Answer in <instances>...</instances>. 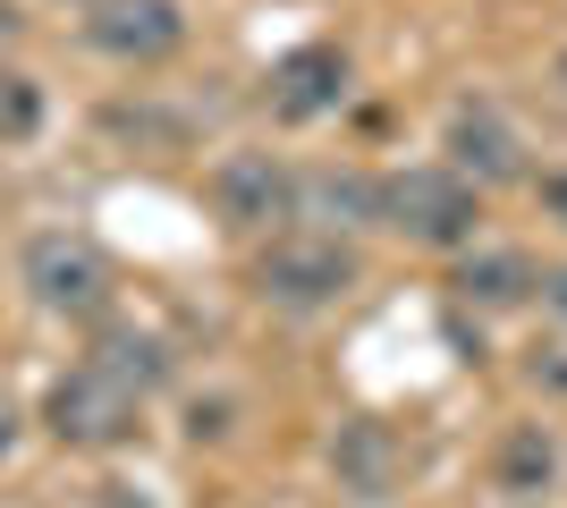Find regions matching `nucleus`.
I'll return each mask as SVG.
<instances>
[{
    "label": "nucleus",
    "instance_id": "nucleus-3",
    "mask_svg": "<svg viewBox=\"0 0 567 508\" xmlns=\"http://www.w3.org/2000/svg\"><path fill=\"white\" fill-rule=\"evenodd\" d=\"M43 424H51V440H69V449H118V440H136L144 398L127 382H111V373L85 356V364H69V373L51 382Z\"/></svg>",
    "mask_w": 567,
    "mask_h": 508
},
{
    "label": "nucleus",
    "instance_id": "nucleus-8",
    "mask_svg": "<svg viewBox=\"0 0 567 508\" xmlns=\"http://www.w3.org/2000/svg\"><path fill=\"white\" fill-rule=\"evenodd\" d=\"M339 102H348V60H339L331 43H306V51H288L280 69H271V111H280L288 127L322 120Z\"/></svg>",
    "mask_w": 567,
    "mask_h": 508
},
{
    "label": "nucleus",
    "instance_id": "nucleus-7",
    "mask_svg": "<svg viewBox=\"0 0 567 508\" xmlns=\"http://www.w3.org/2000/svg\"><path fill=\"white\" fill-rule=\"evenodd\" d=\"M85 43L127 60V69H153V60H169V51L187 43V18H178L169 0H94Z\"/></svg>",
    "mask_w": 567,
    "mask_h": 508
},
{
    "label": "nucleus",
    "instance_id": "nucleus-12",
    "mask_svg": "<svg viewBox=\"0 0 567 508\" xmlns=\"http://www.w3.org/2000/svg\"><path fill=\"white\" fill-rule=\"evenodd\" d=\"M543 289V271H534V255H517V246H499V255H466L457 263V297L466 305H525V297Z\"/></svg>",
    "mask_w": 567,
    "mask_h": 508
},
{
    "label": "nucleus",
    "instance_id": "nucleus-2",
    "mask_svg": "<svg viewBox=\"0 0 567 508\" xmlns=\"http://www.w3.org/2000/svg\"><path fill=\"white\" fill-rule=\"evenodd\" d=\"M18 271H25V297L60 322H94L102 305H111V255H102L85 229H34Z\"/></svg>",
    "mask_w": 567,
    "mask_h": 508
},
{
    "label": "nucleus",
    "instance_id": "nucleus-4",
    "mask_svg": "<svg viewBox=\"0 0 567 508\" xmlns=\"http://www.w3.org/2000/svg\"><path fill=\"white\" fill-rule=\"evenodd\" d=\"M255 289L271 297V305H288V314H322V305H339V297L355 289V255L339 238H322V229L271 238L262 263H255Z\"/></svg>",
    "mask_w": 567,
    "mask_h": 508
},
{
    "label": "nucleus",
    "instance_id": "nucleus-15",
    "mask_svg": "<svg viewBox=\"0 0 567 508\" xmlns=\"http://www.w3.org/2000/svg\"><path fill=\"white\" fill-rule=\"evenodd\" d=\"M534 382H550V390H567V348H543V356H534Z\"/></svg>",
    "mask_w": 567,
    "mask_h": 508
},
{
    "label": "nucleus",
    "instance_id": "nucleus-17",
    "mask_svg": "<svg viewBox=\"0 0 567 508\" xmlns=\"http://www.w3.org/2000/svg\"><path fill=\"white\" fill-rule=\"evenodd\" d=\"M543 305H550V314H567V271H550V280H543Z\"/></svg>",
    "mask_w": 567,
    "mask_h": 508
},
{
    "label": "nucleus",
    "instance_id": "nucleus-9",
    "mask_svg": "<svg viewBox=\"0 0 567 508\" xmlns=\"http://www.w3.org/2000/svg\"><path fill=\"white\" fill-rule=\"evenodd\" d=\"M331 466H339V484H348L355 500H390V484H399V440H390V424H373V415L339 424Z\"/></svg>",
    "mask_w": 567,
    "mask_h": 508
},
{
    "label": "nucleus",
    "instance_id": "nucleus-18",
    "mask_svg": "<svg viewBox=\"0 0 567 508\" xmlns=\"http://www.w3.org/2000/svg\"><path fill=\"white\" fill-rule=\"evenodd\" d=\"M9 440H18V407L0 398V458H9Z\"/></svg>",
    "mask_w": 567,
    "mask_h": 508
},
{
    "label": "nucleus",
    "instance_id": "nucleus-13",
    "mask_svg": "<svg viewBox=\"0 0 567 508\" xmlns=\"http://www.w3.org/2000/svg\"><path fill=\"white\" fill-rule=\"evenodd\" d=\"M550 475H559V440L543 424H517V433L499 440V491L534 500V491H550Z\"/></svg>",
    "mask_w": 567,
    "mask_h": 508
},
{
    "label": "nucleus",
    "instance_id": "nucleus-16",
    "mask_svg": "<svg viewBox=\"0 0 567 508\" xmlns=\"http://www.w3.org/2000/svg\"><path fill=\"white\" fill-rule=\"evenodd\" d=\"M543 212L567 229V169H550V178H543Z\"/></svg>",
    "mask_w": 567,
    "mask_h": 508
},
{
    "label": "nucleus",
    "instance_id": "nucleus-20",
    "mask_svg": "<svg viewBox=\"0 0 567 508\" xmlns=\"http://www.w3.org/2000/svg\"><path fill=\"white\" fill-rule=\"evenodd\" d=\"M559 85H567V51H559Z\"/></svg>",
    "mask_w": 567,
    "mask_h": 508
},
{
    "label": "nucleus",
    "instance_id": "nucleus-5",
    "mask_svg": "<svg viewBox=\"0 0 567 508\" xmlns=\"http://www.w3.org/2000/svg\"><path fill=\"white\" fill-rule=\"evenodd\" d=\"M204 195H213L220 229H237V238H262V229L297 220V169H288L280 153H229V162L204 178Z\"/></svg>",
    "mask_w": 567,
    "mask_h": 508
},
{
    "label": "nucleus",
    "instance_id": "nucleus-19",
    "mask_svg": "<svg viewBox=\"0 0 567 508\" xmlns=\"http://www.w3.org/2000/svg\"><path fill=\"white\" fill-rule=\"evenodd\" d=\"M9 25H18V9H9V0H0V34H9Z\"/></svg>",
    "mask_w": 567,
    "mask_h": 508
},
{
    "label": "nucleus",
    "instance_id": "nucleus-11",
    "mask_svg": "<svg viewBox=\"0 0 567 508\" xmlns=\"http://www.w3.org/2000/svg\"><path fill=\"white\" fill-rule=\"evenodd\" d=\"M94 364L111 373V382H127L136 398H153V390L178 373V364H169V348H162L153 331H136V322H111V331L94 339Z\"/></svg>",
    "mask_w": 567,
    "mask_h": 508
},
{
    "label": "nucleus",
    "instance_id": "nucleus-10",
    "mask_svg": "<svg viewBox=\"0 0 567 508\" xmlns=\"http://www.w3.org/2000/svg\"><path fill=\"white\" fill-rule=\"evenodd\" d=\"M297 220H322V238H331V229H355V220H381V178L306 169V178H297Z\"/></svg>",
    "mask_w": 567,
    "mask_h": 508
},
{
    "label": "nucleus",
    "instance_id": "nucleus-6",
    "mask_svg": "<svg viewBox=\"0 0 567 508\" xmlns=\"http://www.w3.org/2000/svg\"><path fill=\"white\" fill-rule=\"evenodd\" d=\"M441 153H450V169L466 178L474 195H483V187H508V178H525V145H517V127L499 120L492 102H457L450 127H441Z\"/></svg>",
    "mask_w": 567,
    "mask_h": 508
},
{
    "label": "nucleus",
    "instance_id": "nucleus-1",
    "mask_svg": "<svg viewBox=\"0 0 567 508\" xmlns=\"http://www.w3.org/2000/svg\"><path fill=\"white\" fill-rule=\"evenodd\" d=\"M381 220H390L406 246L457 255V246H474V229H483V195H474L450 162H415V169H399V178H381Z\"/></svg>",
    "mask_w": 567,
    "mask_h": 508
},
{
    "label": "nucleus",
    "instance_id": "nucleus-14",
    "mask_svg": "<svg viewBox=\"0 0 567 508\" xmlns=\"http://www.w3.org/2000/svg\"><path fill=\"white\" fill-rule=\"evenodd\" d=\"M43 136V85L25 69H0V145H34Z\"/></svg>",
    "mask_w": 567,
    "mask_h": 508
}]
</instances>
